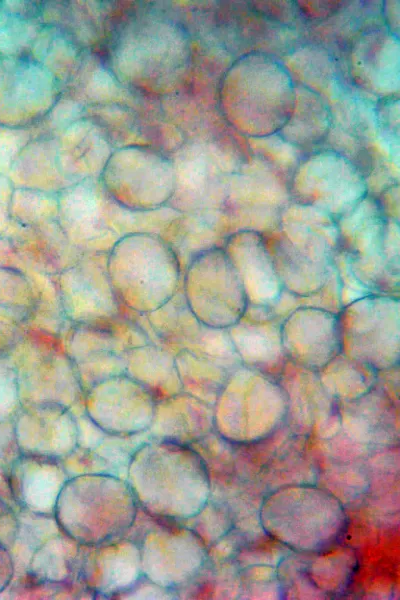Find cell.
Masks as SVG:
<instances>
[{
    "label": "cell",
    "instance_id": "16",
    "mask_svg": "<svg viewBox=\"0 0 400 600\" xmlns=\"http://www.w3.org/2000/svg\"><path fill=\"white\" fill-rule=\"evenodd\" d=\"M15 433L22 454L56 459L75 446L76 423L68 407L56 403L22 405L17 412Z\"/></svg>",
    "mask_w": 400,
    "mask_h": 600
},
{
    "label": "cell",
    "instance_id": "18",
    "mask_svg": "<svg viewBox=\"0 0 400 600\" xmlns=\"http://www.w3.org/2000/svg\"><path fill=\"white\" fill-rule=\"evenodd\" d=\"M66 481L56 459L22 454L12 466L9 484L13 499L24 509L53 514Z\"/></svg>",
    "mask_w": 400,
    "mask_h": 600
},
{
    "label": "cell",
    "instance_id": "12",
    "mask_svg": "<svg viewBox=\"0 0 400 600\" xmlns=\"http://www.w3.org/2000/svg\"><path fill=\"white\" fill-rule=\"evenodd\" d=\"M54 77L29 55L0 56V125H30L53 105Z\"/></svg>",
    "mask_w": 400,
    "mask_h": 600
},
{
    "label": "cell",
    "instance_id": "20",
    "mask_svg": "<svg viewBox=\"0 0 400 600\" xmlns=\"http://www.w3.org/2000/svg\"><path fill=\"white\" fill-rule=\"evenodd\" d=\"M39 294L29 276L14 266L0 265V324L25 329L37 311Z\"/></svg>",
    "mask_w": 400,
    "mask_h": 600
},
{
    "label": "cell",
    "instance_id": "14",
    "mask_svg": "<svg viewBox=\"0 0 400 600\" xmlns=\"http://www.w3.org/2000/svg\"><path fill=\"white\" fill-rule=\"evenodd\" d=\"M281 338L289 362L321 370L342 350L339 315L322 307H298L281 322Z\"/></svg>",
    "mask_w": 400,
    "mask_h": 600
},
{
    "label": "cell",
    "instance_id": "3",
    "mask_svg": "<svg viewBox=\"0 0 400 600\" xmlns=\"http://www.w3.org/2000/svg\"><path fill=\"white\" fill-rule=\"evenodd\" d=\"M107 271L122 308L140 315L167 304L179 291L182 274L176 253L154 232L122 235L108 251Z\"/></svg>",
    "mask_w": 400,
    "mask_h": 600
},
{
    "label": "cell",
    "instance_id": "13",
    "mask_svg": "<svg viewBox=\"0 0 400 600\" xmlns=\"http://www.w3.org/2000/svg\"><path fill=\"white\" fill-rule=\"evenodd\" d=\"M83 395L88 417L108 432L132 433L153 421L156 397L125 373L95 383Z\"/></svg>",
    "mask_w": 400,
    "mask_h": 600
},
{
    "label": "cell",
    "instance_id": "4",
    "mask_svg": "<svg viewBox=\"0 0 400 600\" xmlns=\"http://www.w3.org/2000/svg\"><path fill=\"white\" fill-rule=\"evenodd\" d=\"M137 502L129 484L109 475L67 479L54 509L69 538L87 546L114 540L131 527Z\"/></svg>",
    "mask_w": 400,
    "mask_h": 600
},
{
    "label": "cell",
    "instance_id": "5",
    "mask_svg": "<svg viewBox=\"0 0 400 600\" xmlns=\"http://www.w3.org/2000/svg\"><path fill=\"white\" fill-rule=\"evenodd\" d=\"M397 223L369 193L337 220V254L346 261L349 274L369 294L398 291Z\"/></svg>",
    "mask_w": 400,
    "mask_h": 600
},
{
    "label": "cell",
    "instance_id": "22",
    "mask_svg": "<svg viewBox=\"0 0 400 600\" xmlns=\"http://www.w3.org/2000/svg\"><path fill=\"white\" fill-rule=\"evenodd\" d=\"M368 50L358 41L355 47L359 53V60L362 64L361 69L364 72L362 78L364 83L370 82L374 87L384 86V76H390L398 83V36L392 34L388 29L386 31L378 30L365 34Z\"/></svg>",
    "mask_w": 400,
    "mask_h": 600
},
{
    "label": "cell",
    "instance_id": "8",
    "mask_svg": "<svg viewBox=\"0 0 400 600\" xmlns=\"http://www.w3.org/2000/svg\"><path fill=\"white\" fill-rule=\"evenodd\" d=\"M291 201L314 207L336 221L367 194L361 170L332 149L315 150L297 163L289 185Z\"/></svg>",
    "mask_w": 400,
    "mask_h": 600
},
{
    "label": "cell",
    "instance_id": "9",
    "mask_svg": "<svg viewBox=\"0 0 400 600\" xmlns=\"http://www.w3.org/2000/svg\"><path fill=\"white\" fill-rule=\"evenodd\" d=\"M339 315L341 353L371 369L399 361V299L370 294L345 305Z\"/></svg>",
    "mask_w": 400,
    "mask_h": 600
},
{
    "label": "cell",
    "instance_id": "19",
    "mask_svg": "<svg viewBox=\"0 0 400 600\" xmlns=\"http://www.w3.org/2000/svg\"><path fill=\"white\" fill-rule=\"evenodd\" d=\"M331 120L330 108L321 95L296 83L292 114L277 136L297 148H312L327 137Z\"/></svg>",
    "mask_w": 400,
    "mask_h": 600
},
{
    "label": "cell",
    "instance_id": "17",
    "mask_svg": "<svg viewBox=\"0 0 400 600\" xmlns=\"http://www.w3.org/2000/svg\"><path fill=\"white\" fill-rule=\"evenodd\" d=\"M248 305L244 315L227 332L239 359L254 369L287 359L281 338V322L268 307Z\"/></svg>",
    "mask_w": 400,
    "mask_h": 600
},
{
    "label": "cell",
    "instance_id": "1",
    "mask_svg": "<svg viewBox=\"0 0 400 600\" xmlns=\"http://www.w3.org/2000/svg\"><path fill=\"white\" fill-rule=\"evenodd\" d=\"M295 84L277 58L250 52L237 58L222 76L219 109L241 135L257 139L277 135L292 114Z\"/></svg>",
    "mask_w": 400,
    "mask_h": 600
},
{
    "label": "cell",
    "instance_id": "23",
    "mask_svg": "<svg viewBox=\"0 0 400 600\" xmlns=\"http://www.w3.org/2000/svg\"><path fill=\"white\" fill-rule=\"evenodd\" d=\"M29 20L20 2L0 1V56L28 55Z\"/></svg>",
    "mask_w": 400,
    "mask_h": 600
},
{
    "label": "cell",
    "instance_id": "27",
    "mask_svg": "<svg viewBox=\"0 0 400 600\" xmlns=\"http://www.w3.org/2000/svg\"><path fill=\"white\" fill-rule=\"evenodd\" d=\"M13 574V563L7 547L0 542V592L8 585Z\"/></svg>",
    "mask_w": 400,
    "mask_h": 600
},
{
    "label": "cell",
    "instance_id": "25",
    "mask_svg": "<svg viewBox=\"0 0 400 600\" xmlns=\"http://www.w3.org/2000/svg\"><path fill=\"white\" fill-rule=\"evenodd\" d=\"M20 130L0 125V174L6 175L16 158L20 145Z\"/></svg>",
    "mask_w": 400,
    "mask_h": 600
},
{
    "label": "cell",
    "instance_id": "15",
    "mask_svg": "<svg viewBox=\"0 0 400 600\" xmlns=\"http://www.w3.org/2000/svg\"><path fill=\"white\" fill-rule=\"evenodd\" d=\"M222 248L242 282L248 305L273 307L283 287L264 235L256 230H238L227 236Z\"/></svg>",
    "mask_w": 400,
    "mask_h": 600
},
{
    "label": "cell",
    "instance_id": "26",
    "mask_svg": "<svg viewBox=\"0 0 400 600\" xmlns=\"http://www.w3.org/2000/svg\"><path fill=\"white\" fill-rule=\"evenodd\" d=\"M14 186L9 178L0 174V239L6 234L11 223V202Z\"/></svg>",
    "mask_w": 400,
    "mask_h": 600
},
{
    "label": "cell",
    "instance_id": "11",
    "mask_svg": "<svg viewBox=\"0 0 400 600\" xmlns=\"http://www.w3.org/2000/svg\"><path fill=\"white\" fill-rule=\"evenodd\" d=\"M107 254L84 252L53 276L62 317L70 325L105 323L122 317V306L109 281Z\"/></svg>",
    "mask_w": 400,
    "mask_h": 600
},
{
    "label": "cell",
    "instance_id": "6",
    "mask_svg": "<svg viewBox=\"0 0 400 600\" xmlns=\"http://www.w3.org/2000/svg\"><path fill=\"white\" fill-rule=\"evenodd\" d=\"M7 354L17 374L21 406L56 403L69 408L83 394L58 335L26 329Z\"/></svg>",
    "mask_w": 400,
    "mask_h": 600
},
{
    "label": "cell",
    "instance_id": "2",
    "mask_svg": "<svg viewBox=\"0 0 400 600\" xmlns=\"http://www.w3.org/2000/svg\"><path fill=\"white\" fill-rule=\"evenodd\" d=\"M280 233L265 239L283 290L309 297L328 284L339 248L337 221L311 206L290 202L279 214Z\"/></svg>",
    "mask_w": 400,
    "mask_h": 600
},
{
    "label": "cell",
    "instance_id": "10",
    "mask_svg": "<svg viewBox=\"0 0 400 600\" xmlns=\"http://www.w3.org/2000/svg\"><path fill=\"white\" fill-rule=\"evenodd\" d=\"M62 343L84 394L95 383L125 373L126 352L150 342L137 325L120 317L105 323L72 324Z\"/></svg>",
    "mask_w": 400,
    "mask_h": 600
},
{
    "label": "cell",
    "instance_id": "7",
    "mask_svg": "<svg viewBox=\"0 0 400 600\" xmlns=\"http://www.w3.org/2000/svg\"><path fill=\"white\" fill-rule=\"evenodd\" d=\"M182 287L190 312L210 328H229L248 307L242 282L222 247L195 255L184 268Z\"/></svg>",
    "mask_w": 400,
    "mask_h": 600
},
{
    "label": "cell",
    "instance_id": "24",
    "mask_svg": "<svg viewBox=\"0 0 400 600\" xmlns=\"http://www.w3.org/2000/svg\"><path fill=\"white\" fill-rule=\"evenodd\" d=\"M21 407L17 374L7 353L0 352V424Z\"/></svg>",
    "mask_w": 400,
    "mask_h": 600
},
{
    "label": "cell",
    "instance_id": "21",
    "mask_svg": "<svg viewBox=\"0 0 400 600\" xmlns=\"http://www.w3.org/2000/svg\"><path fill=\"white\" fill-rule=\"evenodd\" d=\"M175 355L168 348L153 343L136 346L126 352L125 374L158 394L168 381H180Z\"/></svg>",
    "mask_w": 400,
    "mask_h": 600
}]
</instances>
